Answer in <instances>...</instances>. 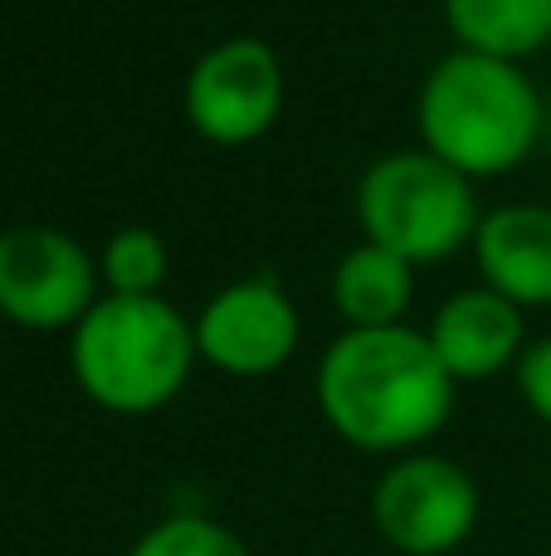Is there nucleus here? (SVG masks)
I'll return each mask as SVG.
<instances>
[{
	"label": "nucleus",
	"instance_id": "1",
	"mask_svg": "<svg viewBox=\"0 0 551 556\" xmlns=\"http://www.w3.org/2000/svg\"><path fill=\"white\" fill-rule=\"evenodd\" d=\"M454 376L415 327H347L318 362L322 420L367 454H415L454 410Z\"/></svg>",
	"mask_w": 551,
	"mask_h": 556
},
{
	"label": "nucleus",
	"instance_id": "2",
	"mask_svg": "<svg viewBox=\"0 0 551 556\" xmlns=\"http://www.w3.org/2000/svg\"><path fill=\"white\" fill-rule=\"evenodd\" d=\"M415 123L425 152L478 181L513 172L533 156L547 108L523 64L454 49L420 84Z\"/></svg>",
	"mask_w": 551,
	"mask_h": 556
},
{
	"label": "nucleus",
	"instance_id": "3",
	"mask_svg": "<svg viewBox=\"0 0 551 556\" xmlns=\"http://www.w3.org/2000/svg\"><path fill=\"white\" fill-rule=\"evenodd\" d=\"M195 323L156 298H98L68 337L78 391L113 415H152L181 395L195 366Z\"/></svg>",
	"mask_w": 551,
	"mask_h": 556
},
{
	"label": "nucleus",
	"instance_id": "4",
	"mask_svg": "<svg viewBox=\"0 0 551 556\" xmlns=\"http://www.w3.org/2000/svg\"><path fill=\"white\" fill-rule=\"evenodd\" d=\"M478 195L464 172L439 162L425 147L386 152L357 181V225L371 244L406 264H439L474 244Z\"/></svg>",
	"mask_w": 551,
	"mask_h": 556
},
{
	"label": "nucleus",
	"instance_id": "5",
	"mask_svg": "<svg viewBox=\"0 0 551 556\" xmlns=\"http://www.w3.org/2000/svg\"><path fill=\"white\" fill-rule=\"evenodd\" d=\"M371 522L400 556H449L478 528V483L445 454H400L371 489Z\"/></svg>",
	"mask_w": 551,
	"mask_h": 556
},
{
	"label": "nucleus",
	"instance_id": "6",
	"mask_svg": "<svg viewBox=\"0 0 551 556\" xmlns=\"http://www.w3.org/2000/svg\"><path fill=\"white\" fill-rule=\"evenodd\" d=\"M283 113L279 49L259 35L210 45L185 74V117L215 147H249Z\"/></svg>",
	"mask_w": 551,
	"mask_h": 556
},
{
	"label": "nucleus",
	"instance_id": "7",
	"mask_svg": "<svg viewBox=\"0 0 551 556\" xmlns=\"http://www.w3.org/2000/svg\"><path fill=\"white\" fill-rule=\"evenodd\" d=\"M98 260L54 225H15L0 235V313L20 327H78L98 303Z\"/></svg>",
	"mask_w": 551,
	"mask_h": 556
},
{
	"label": "nucleus",
	"instance_id": "8",
	"mask_svg": "<svg viewBox=\"0 0 551 556\" xmlns=\"http://www.w3.org/2000/svg\"><path fill=\"white\" fill-rule=\"evenodd\" d=\"M298 307L269 274L225 283L195 317V352L225 376H269L298 352Z\"/></svg>",
	"mask_w": 551,
	"mask_h": 556
},
{
	"label": "nucleus",
	"instance_id": "9",
	"mask_svg": "<svg viewBox=\"0 0 551 556\" xmlns=\"http://www.w3.org/2000/svg\"><path fill=\"white\" fill-rule=\"evenodd\" d=\"M425 337L454 381H488V376L517 366V356L527 346V323L523 307L478 283L445 298L439 313L430 317Z\"/></svg>",
	"mask_w": 551,
	"mask_h": 556
},
{
	"label": "nucleus",
	"instance_id": "10",
	"mask_svg": "<svg viewBox=\"0 0 551 556\" xmlns=\"http://www.w3.org/2000/svg\"><path fill=\"white\" fill-rule=\"evenodd\" d=\"M474 264L484 288L517 307H551V211L533 201L498 205L478 220Z\"/></svg>",
	"mask_w": 551,
	"mask_h": 556
},
{
	"label": "nucleus",
	"instance_id": "11",
	"mask_svg": "<svg viewBox=\"0 0 551 556\" xmlns=\"http://www.w3.org/2000/svg\"><path fill=\"white\" fill-rule=\"evenodd\" d=\"M415 298V264L361 240L332 269V307L347 327H400Z\"/></svg>",
	"mask_w": 551,
	"mask_h": 556
},
{
	"label": "nucleus",
	"instance_id": "12",
	"mask_svg": "<svg viewBox=\"0 0 551 556\" xmlns=\"http://www.w3.org/2000/svg\"><path fill=\"white\" fill-rule=\"evenodd\" d=\"M459 49L488 59H527L551 45V0H445Z\"/></svg>",
	"mask_w": 551,
	"mask_h": 556
},
{
	"label": "nucleus",
	"instance_id": "13",
	"mask_svg": "<svg viewBox=\"0 0 551 556\" xmlns=\"http://www.w3.org/2000/svg\"><path fill=\"white\" fill-rule=\"evenodd\" d=\"M98 278L117 298H156L166 283V244L146 225H127L98 254Z\"/></svg>",
	"mask_w": 551,
	"mask_h": 556
},
{
	"label": "nucleus",
	"instance_id": "14",
	"mask_svg": "<svg viewBox=\"0 0 551 556\" xmlns=\"http://www.w3.org/2000/svg\"><path fill=\"white\" fill-rule=\"evenodd\" d=\"M123 556H249L244 538L205 513H171L152 522Z\"/></svg>",
	"mask_w": 551,
	"mask_h": 556
},
{
	"label": "nucleus",
	"instance_id": "15",
	"mask_svg": "<svg viewBox=\"0 0 551 556\" xmlns=\"http://www.w3.org/2000/svg\"><path fill=\"white\" fill-rule=\"evenodd\" d=\"M513 376H517V391H523L527 410H533L542 425H551V337L523 346Z\"/></svg>",
	"mask_w": 551,
	"mask_h": 556
}]
</instances>
